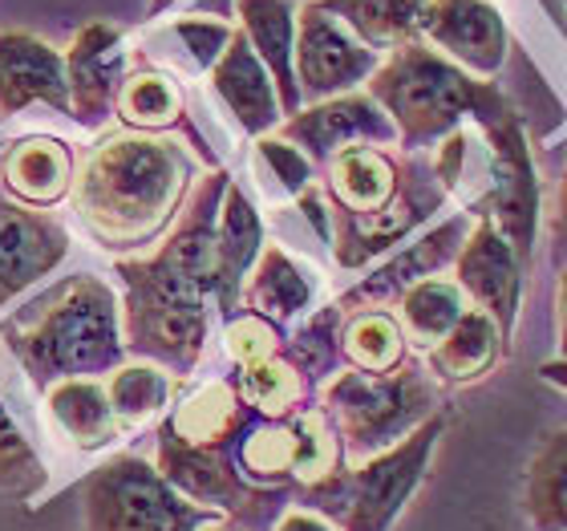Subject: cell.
<instances>
[{"instance_id":"2e32d148","label":"cell","mask_w":567,"mask_h":531,"mask_svg":"<svg viewBox=\"0 0 567 531\" xmlns=\"http://www.w3.org/2000/svg\"><path fill=\"white\" fill-rule=\"evenodd\" d=\"M29 106L70 114L65 61L41 37L0 29V119H12Z\"/></svg>"},{"instance_id":"d6986e66","label":"cell","mask_w":567,"mask_h":531,"mask_svg":"<svg viewBox=\"0 0 567 531\" xmlns=\"http://www.w3.org/2000/svg\"><path fill=\"white\" fill-rule=\"evenodd\" d=\"M73 151L70 142L29 134L12 139L0 151V191L24 207H53L73 191Z\"/></svg>"},{"instance_id":"e575fe53","label":"cell","mask_w":567,"mask_h":531,"mask_svg":"<svg viewBox=\"0 0 567 531\" xmlns=\"http://www.w3.org/2000/svg\"><path fill=\"white\" fill-rule=\"evenodd\" d=\"M224 341H227V357L236 366H251V361L280 354L284 329H276L272 320L256 317V313H236V317H227Z\"/></svg>"},{"instance_id":"f35d334b","label":"cell","mask_w":567,"mask_h":531,"mask_svg":"<svg viewBox=\"0 0 567 531\" xmlns=\"http://www.w3.org/2000/svg\"><path fill=\"white\" fill-rule=\"evenodd\" d=\"M539 378L547 381V386H556V390L567 394V357H556V361H544L539 366Z\"/></svg>"},{"instance_id":"484cf974","label":"cell","mask_w":567,"mask_h":531,"mask_svg":"<svg viewBox=\"0 0 567 531\" xmlns=\"http://www.w3.org/2000/svg\"><path fill=\"white\" fill-rule=\"evenodd\" d=\"M317 4L381 58L405 41H417V21L425 9V0H317Z\"/></svg>"},{"instance_id":"4fadbf2b","label":"cell","mask_w":567,"mask_h":531,"mask_svg":"<svg viewBox=\"0 0 567 531\" xmlns=\"http://www.w3.org/2000/svg\"><path fill=\"white\" fill-rule=\"evenodd\" d=\"M471 227H474V219L466 212L442 219V224L430 227L425 236H417L414 244H405L393 261L381 264L373 276L353 284V288L337 300V308H341L344 317H353V313H369V308H385V305H393V300H402L414 284L430 280V276H437L442 268H450V264L458 261L462 244L471 236Z\"/></svg>"},{"instance_id":"83f0119b","label":"cell","mask_w":567,"mask_h":531,"mask_svg":"<svg viewBox=\"0 0 567 531\" xmlns=\"http://www.w3.org/2000/svg\"><path fill=\"white\" fill-rule=\"evenodd\" d=\"M45 398L49 413L58 418V426L70 435V442L78 450H102L118 438L122 422L114 418V406H110L106 390L97 386V378L61 381Z\"/></svg>"},{"instance_id":"836d02e7","label":"cell","mask_w":567,"mask_h":531,"mask_svg":"<svg viewBox=\"0 0 567 531\" xmlns=\"http://www.w3.org/2000/svg\"><path fill=\"white\" fill-rule=\"evenodd\" d=\"M256 175L264 178V187H272V195L280 200H300L312 187V163L296 151L292 142L264 134L256 142Z\"/></svg>"},{"instance_id":"d6a6232c","label":"cell","mask_w":567,"mask_h":531,"mask_svg":"<svg viewBox=\"0 0 567 531\" xmlns=\"http://www.w3.org/2000/svg\"><path fill=\"white\" fill-rule=\"evenodd\" d=\"M106 398L114 406V418L122 426H138L163 410L171 398V381L154 366H118L106 386Z\"/></svg>"},{"instance_id":"8fae6325","label":"cell","mask_w":567,"mask_h":531,"mask_svg":"<svg viewBox=\"0 0 567 531\" xmlns=\"http://www.w3.org/2000/svg\"><path fill=\"white\" fill-rule=\"evenodd\" d=\"M65 85H70V119H78L85 131H102L114 119L126 61H131V41L118 24L90 21L73 33L65 49Z\"/></svg>"},{"instance_id":"ab89813d","label":"cell","mask_w":567,"mask_h":531,"mask_svg":"<svg viewBox=\"0 0 567 531\" xmlns=\"http://www.w3.org/2000/svg\"><path fill=\"white\" fill-rule=\"evenodd\" d=\"M559 354L567 357V264L559 272Z\"/></svg>"},{"instance_id":"1f68e13d","label":"cell","mask_w":567,"mask_h":531,"mask_svg":"<svg viewBox=\"0 0 567 531\" xmlns=\"http://www.w3.org/2000/svg\"><path fill=\"white\" fill-rule=\"evenodd\" d=\"M41 491H45V467H41L37 450L24 442V435L17 430V422L0 401V499L29 503Z\"/></svg>"},{"instance_id":"7a4b0ae2","label":"cell","mask_w":567,"mask_h":531,"mask_svg":"<svg viewBox=\"0 0 567 531\" xmlns=\"http://www.w3.org/2000/svg\"><path fill=\"white\" fill-rule=\"evenodd\" d=\"M434 166L393 159L385 146H349L324 163V207L337 268L353 272L402 244L446 207Z\"/></svg>"},{"instance_id":"d590c367","label":"cell","mask_w":567,"mask_h":531,"mask_svg":"<svg viewBox=\"0 0 567 531\" xmlns=\"http://www.w3.org/2000/svg\"><path fill=\"white\" fill-rule=\"evenodd\" d=\"M215 17V21H231L236 17V0H146V17Z\"/></svg>"},{"instance_id":"8992f818","label":"cell","mask_w":567,"mask_h":531,"mask_svg":"<svg viewBox=\"0 0 567 531\" xmlns=\"http://www.w3.org/2000/svg\"><path fill=\"white\" fill-rule=\"evenodd\" d=\"M446 422L450 413L437 410L414 435H405L398 447L381 450L353 471L344 467L337 479L308 491L300 503L329 515V523H341V531H390L430 471V459H434V447Z\"/></svg>"},{"instance_id":"4316f807","label":"cell","mask_w":567,"mask_h":531,"mask_svg":"<svg viewBox=\"0 0 567 531\" xmlns=\"http://www.w3.org/2000/svg\"><path fill=\"white\" fill-rule=\"evenodd\" d=\"M523 511L535 531H567V426L539 438L523 479Z\"/></svg>"},{"instance_id":"f1b7e54d","label":"cell","mask_w":567,"mask_h":531,"mask_svg":"<svg viewBox=\"0 0 567 531\" xmlns=\"http://www.w3.org/2000/svg\"><path fill=\"white\" fill-rule=\"evenodd\" d=\"M405 341L402 325L385 308H369V313H353L341 325V361L361 374H393L405 366Z\"/></svg>"},{"instance_id":"7bdbcfd3","label":"cell","mask_w":567,"mask_h":531,"mask_svg":"<svg viewBox=\"0 0 567 531\" xmlns=\"http://www.w3.org/2000/svg\"><path fill=\"white\" fill-rule=\"evenodd\" d=\"M0 122H4V119H0Z\"/></svg>"},{"instance_id":"d4e9b609","label":"cell","mask_w":567,"mask_h":531,"mask_svg":"<svg viewBox=\"0 0 567 531\" xmlns=\"http://www.w3.org/2000/svg\"><path fill=\"white\" fill-rule=\"evenodd\" d=\"M503 349H507V341H503L495 320L478 313V308H466L458 325L434 349H425V361H430L437 381L466 386V381H478L483 374H491V366L503 357Z\"/></svg>"},{"instance_id":"60d3db41","label":"cell","mask_w":567,"mask_h":531,"mask_svg":"<svg viewBox=\"0 0 567 531\" xmlns=\"http://www.w3.org/2000/svg\"><path fill=\"white\" fill-rule=\"evenodd\" d=\"M203 531H227V528H215V523H212V528H203Z\"/></svg>"},{"instance_id":"7402d4cb","label":"cell","mask_w":567,"mask_h":531,"mask_svg":"<svg viewBox=\"0 0 567 531\" xmlns=\"http://www.w3.org/2000/svg\"><path fill=\"white\" fill-rule=\"evenodd\" d=\"M317 300V284L300 264L280 248V244H264L260 261L248 272L244 293H239V308L256 313V317L272 320L276 329L292 325L296 317H305Z\"/></svg>"},{"instance_id":"74e56055","label":"cell","mask_w":567,"mask_h":531,"mask_svg":"<svg viewBox=\"0 0 567 531\" xmlns=\"http://www.w3.org/2000/svg\"><path fill=\"white\" fill-rule=\"evenodd\" d=\"M272 531H337L329 520H320V515H312V511H284L280 520H276Z\"/></svg>"},{"instance_id":"9c48e42d","label":"cell","mask_w":567,"mask_h":531,"mask_svg":"<svg viewBox=\"0 0 567 531\" xmlns=\"http://www.w3.org/2000/svg\"><path fill=\"white\" fill-rule=\"evenodd\" d=\"M381 65V53L365 49L332 12H324L317 0L296 9V90L300 102H329V98L353 94L365 85Z\"/></svg>"},{"instance_id":"9a60e30c","label":"cell","mask_w":567,"mask_h":531,"mask_svg":"<svg viewBox=\"0 0 567 531\" xmlns=\"http://www.w3.org/2000/svg\"><path fill=\"white\" fill-rule=\"evenodd\" d=\"M70 256V232L41 207H24L0 191V308Z\"/></svg>"},{"instance_id":"52a82bcc","label":"cell","mask_w":567,"mask_h":531,"mask_svg":"<svg viewBox=\"0 0 567 531\" xmlns=\"http://www.w3.org/2000/svg\"><path fill=\"white\" fill-rule=\"evenodd\" d=\"M437 406V386L417 366H402L393 374L344 369L324 386V410L341 435L344 459L361 462L414 435L425 418H434Z\"/></svg>"},{"instance_id":"7c38bea8","label":"cell","mask_w":567,"mask_h":531,"mask_svg":"<svg viewBox=\"0 0 567 531\" xmlns=\"http://www.w3.org/2000/svg\"><path fill=\"white\" fill-rule=\"evenodd\" d=\"M280 139L292 142L308 163L324 166L332 154L349 151V146H393L398 131L373 98L353 90V94L329 98V102L300 106V114L280 122Z\"/></svg>"},{"instance_id":"ac0fdd59","label":"cell","mask_w":567,"mask_h":531,"mask_svg":"<svg viewBox=\"0 0 567 531\" xmlns=\"http://www.w3.org/2000/svg\"><path fill=\"white\" fill-rule=\"evenodd\" d=\"M264 252V219L236 183H227L215 224V305L224 317L239 313V293Z\"/></svg>"},{"instance_id":"277c9868","label":"cell","mask_w":567,"mask_h":531,"mask_svg":"<svg viewBox=\"0 0 567 531\" xmlns=\"http://www.w3.org/2000/svg\"><path fill=\"white\" fill-rule=\"evenodd\" d=\"M365 94L385 110L398 131V146L410 154L434 146L466 122L491 126L515 114L495 82L471 78L425 41H405L385 53L365 82Z\"/></svg>"},{"instance_id":"603a6c76","label":"cell","mask_w":567,"mask_h":531,"mask_svg":"<svg viewBox=\"0 0 567 531\" xmlns=\"http://www.w3.org/2000/svg\"><path fill=\"white\" fill-rule=\"evenodd\" d=\"M236 390L248 401L260 418H292V413L312 406L320 378L296 357V349L284 341L280 354L251 361V366H236Z\"/></svg>"},{"instance_id":"5b68a950","label":"cell","mask_w":567,"mask_h":531,"mask_svg":"<svg viewBox=\"0 0 567 531\" xmlns=\"http://www.w3.org/2000/svg\"><path fill=\"white\" fill-rule=\"evenodd\" d=\"M126 300H122V349L146 357L171 374H195L207 345V300L212 288L190 280L158 256L114 264Z\"/></svg>"},{"instance_id":"cb8c5ba5","label":"cell","mask_w":567,"mask_h":531,"mask_svg":"<svg viewBox=\"0 0 567 531\" xmlns=\"http://www.w3.org/2000/svg\"><path fill=\"white\" fill-rule=\"evenodd\" d=\"M114 114L138 134H166L187 122V94L163 65L138 58L134 70H126V78H122Z\"/></svg>"},{"instance_id":"4dcf8cb0","label":"cell","mask_w":567,"mask_h":531,"mask_svg":"<svg viewBox=\"0 0 567 531\" xmlns=\"http://www.w3.org/2000/svg\"><path fill=\"white\" fill-rule=\"evenodd\" d=\"M236 24L215 21V17H171V24L158 29V41H171L175 53L158 58L163 65H178L187 73H212L215 61L224 58V49L231 45Z\"/></svg>"},{"instance_id":"30bf717a","label":"cell","mask_w":567,"mask_h":531,"mask_svg":"<svg viewBox=\"0 0 567 531\" xmlns=\"http://www.w3.org/2000/svg\"><path fill=\"white\" fill-rule=\"evenodd\" d=\"M417 41L486 82L507 61V21L491 0H425Z\"/></svg>"},{"instance_id":"5bb4252c","label":"cell","mask_w":567,"mask_h":531,"mask_svg":"<svg viewBox=\"0 0 567 531\" xmlns=\"http://www.w3.org/2000/svg\"><path fill=\"white\" fill-rule=\"evenodd\" d=\"M454 284L462 288L466 300H474L478 313L495 320L503 341H511L523 300V264L507 239L498 236L495 224L474 219L471 236H466L458 261H454Z\"/></svg>"},{"instance_id":"b9f144b4","label":"cell","mask_w":567,"mask_h":531,"mask_svg":"<svg viewBox=\"0 0 567 531\" xmlns=\"http://www.w3.org/2000/svg\"><path fill=\"white\" fill-rule=\"evenodd\" d=\"M564 4H567V0H564Z\"/></svg>"},{"instance_id":"ba28073f","label":"cell","mask_w":567,"mask_h":531,"mask_svg":"<svg viewBox=\"0 0 567 531\" xmlns=\"http://www.w3.org/2000/svg\"><path fill=\"white\" fill-rule=\"evenodd\" d=\"M219 511L199 508L166 483L151 462L118 455L85 479V528L90 531H203Z\"/></svg>"},{"instance_id":"8d00e7d4","label":"cell","mask_w":567,"mask_h":531,"mask_svg":"<svg viewBox=\"0 0 567 531\" xmlns=\"http://www.w3.org/2000/svg\"><path fill=\"white\" fill-rule=\"evenodd\" d=\"M551 239H556V264H567V166L564 178H559V195H556V224H551Z\"/></svg>"},{"instance_id":"3957f363","label":"cell","mask_w":567,"mask_h":531,"mask_svg":"<svg viewBox=\"0 0 567 531\" xmlns=\"http://www.w3.org/2000/svg\"><path fill=\"white\" fill-rule=\"evenodd\" d=\"M0 337L37 390L61 381L97 378L122 366V320L118 300L97 276H70L33 305L0 320Z\"/></svg>"},{"instance_id":"ffe728a7","label":"cell","mask_w":567,"mask_h":531,"mask_svg":"<svg viewBox=\"0 0 567 531\" xmlns=\"http://www.w3.org/2000/svg\"><path fill=\"white\" fill-rule=\"evenodd\" d=\"M212 90H215V98L231 110V119L248 134H256V139L272 134L284 122L272 78H268V70L260 65V58L251 53L248 37L239 33V29H236V37H231V45L224 49V58L215 61Z\"/></svg>"},{"instance_id":"f546056e","label":"cell","mask_w":567,"mask_h":531,"mask_svg":"<svg viewBox=\"0 0 567 531\" xmlns=\"http://www.w3.org/2000/svg\"><path fill=\"white\" fill-rule=\"evenodd\" d=\"M466 296L454 280H430L414 284L410 293L398 300V325H402L405 341H414L417 349H434L466 313Z\"/></svg>"},{"instance_id":"6da1fadb","label":"cell","mask_w":567,"mask_h":531,"mask_svg":"<svg viewBox=\"0 0 567 531\" xmlns=\"http://www.w3.org/2000/svg\"><path fill=\"white\" fill-rule=\"evenodd\" d=\"M195 159L163 134L118 131L97 142L73 178V212L110 252H138L183 212Z\"/></svg>"},{"instance_id":"e0dca14e","label":"cell","mask_w":567,"mask_h":531,"mask_svg":"<svg viewBox=\"0 0 567 531\" xmlns=\"http://www.w3.org/2000/svg\"><path fill=\"white\" fill-rule=\"evenodd\" d=\"M256 418H260V413L239 398L236 381L215 378V381H203V386L183 394L178 406L171 410V418H166L163 430L175 438L178 447L203 450V455H219V459L231 462L236 438L244 435Z\"/></svg>"},{"instance_id":"44dd1931","label":"cell","mask_w":567,"mask_h":531,"mask_svg":"<svg viewBox=\"0 0 567 531\" xmlns=\"http://www.w3.org/2000/svg\"><path fill=\"white\" fill-rule=\"evenodd\" d=\"M239 33L248 37L251 53L260 58L280 98L284 119L300 114V90H296V0H236Z\"/></svg>"}]
</instances>
